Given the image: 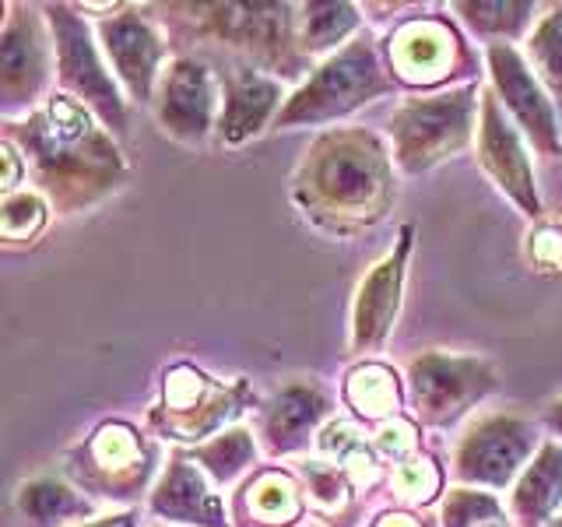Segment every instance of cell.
<instances>
[{
  "label": "cell",
  "instance_id": "obj_13",
  "mask_svg": "<svg viewBox=\"0 0 562 527\" xmlns=\"http://www.w3.org/2000/svg\"><path fill=\"white\" fill-rule=\"evenodd\" d=\"M488 70L492 85H496L499 102L509 110V116L517 120V127L524 137L541 155H562V123L555 116V105L549 92L541 88V81L531 75V67L509 43H492L488 46Z\"/></svg>",
  "mask_w": 562,
  "mask_h": 527
},
{
  "label": "cell",
  "instance_id": "obj_3",
  "mask_svg": "<svg viewBox=\"0 0 562 527\" xmlns=\"http://www.w3.org/2000/svg\"><path fill=\"white\" fill-rule=\"evenodd\" d=\"M394 92V75H386L376 46L369 35L351 40L345 49L330 53V57L313 70L306 85L281 105L278 127H306V123H327L338 120L362 102H373L376 96Z\"/></svg>",
  "mask_w": 562,
  "mask_h": 527
},
{
  "label": "cell",
  "instance_id": "obj_2",
  "mask_svg": "<svg viewBox=\"0 0 562 527\" xmlns=\"http://www.w3.org/2000/svg\"><path fill=\"white\" fill-rule=\"evenodd\" d=\"M295 201L334 233L373 225L394 201L391 155L369 131H330L299 166Z\"/></svg>",
  "mask_w": 562,
  "mask_h": 527
},
{
  "label": "cell",
  "instance_id": "obj_32",
  "mask_svg": "<svg viewBox=\"0 0 562 527\" xmlns=\"http://www.w3.org/2000/svg\"><path fill=\"white\" fill-rule=\"evenodd\" d=\"M303 474H306V482H310V492H313L316 506L334 509V506H341V503H345L351 482H348V474H345L338 464L310 461V464H303Z\"/></svg>",
  "mask_w": 562,
  "mask_h": 527
},
{
  "label": "cell",
  "instance_id": "obj_4",
  "mask_svg": "<svg viewBox=\"0 0 562 527\" xmlns=\"http://www.w3.org/2000/svg\"><path fill=\"white\" fill-rule=\"evenodd\" d=\"M479 88H450L436 96H412L397 105L391 120L394 158L404 172H422L447 155L461 152L474 127V110H479Z\"/></svg>",
  "mask_w": 562,
  "mask_h": 527
},
{
  "label": "cell",
  "instance_id": "obj_10",
  "mask_svg": "<svg viewBox=\"0 0 562 527\" xmlns=\"http://www.w3.org/2000/svg\"><path fill=\"white\" fill-rule=\"evenodd\" d=\"M538 426L520 415H488L471 426L453 457V474L468 485L506 489L535 461Z\"/></svg>",
  "mask_w": 562,
  "mask_h": 527
},
{
  "label": "cell",
  "instance_id": "obj_35",
  "mask_svg": "<svg viewBox=\"0 0 562 527\" xmlns=\"http://www.w3.org/2000/svg\"><path fill=\"white\" fill-rule=\"evenodd\" d=\"M373 527H426V524L412 514H383Z\"/></svg>",
  "mask_w": 562,
  "mask_h": 527
},
{
  "label": "cell",
  "instance_id": "obj_16",
  "mask_svg": "<svg viewBox=\"0 0 562 527\" xmlns=\"http://www.w3.org/2000/svg\"><path fill=\"white\" fill-rule=\"evenodd\" d=\"M99 40L105 49V60L116 70V78L131 92V99L140 105L155 102L158 99L155 81H158V64L166 57V43L148 18H140L131 8L120 11L99 22Z\"/></svg>",
  "mask_w": 562,
  "mask_h": 527
},
{
  "label": "cell",
  "instance_id": "obj_19",
  "mask_svg": "<svg viewBox=\"0 0 562 527\" xmlns=\"http://www.w3.org/2000/svg\"><path fill=\"white\" fill-rule=\"evenodd\" d=\"M151 509L172 524L228 527L225 503L218 500V492H211L204 468L183 453H176L169 468L162 471V479H158V485L151 492Z\"/></svg>",
  "mask_w": 562,
  "mask_h": 527
},
{
  "label": "cell",
  "instance_id": "obj_25",
  "mask_svg": "<svg viewBox=\"0 0 562 527\" xmlns=\"http://www.w3.org/2000/svg\"><path fill=\"white\" fill-rule=\"evenodd\" d=\"M254 457H257V447H254V436L246 429H225L193 450V461H198L207 479L218 485L236 482L239 474L254 464Z\"/></svg>",
  "mask_w": 562,
  "mask_h": 527
},
{
  "label": "cell",
  "instance_id": "obj_7",
  "mask_svg": "<svg viewBox=\"0 0 562 527\" xmlns=\"http://www.w3.org/2000/svg\"><path fill=\"white\" fill-rule=\"evenodd\" d=\"M412 404L426 426H450L471 412L482 397L496 391V369L479 356H447V351H422L408 362Z\"/></svg>",
  "mask_w": 562,
  "mask_h": 527
},
{
  "label": "cell",
  "instance_id": "obj_34",
  "mask_svg": "<svg viewBox=\"0 0 562 527\" xmlns=\"http://www.w3.org/2000/svg\"><path fill=\"white\" fill-rule=\"evenodd\" d=\"M4 166H8L4 190H8V193H14V187H18V152H14L11 141H4Z\"/></svg>",
  "mask_w": 562,
  "mask_h": 527
},
{
  "label": "cell",
  "instance_id": "obj_22",
  "mask_svg": "<svg viewBox=\"0 0 562 527\" xmlns=\"http://www.w3.org/2000/svg\"><path fill=\"white\" fill-rule=\"evenodd\" d=\"M345 401L362 422H391L401 408V383L394 369L380 362H362L348 373L345 380Z\"/></svg>",
  "mask_w": 562,
  "mask_h": 527
},
{
  "label": "cell",
  "instance_id": "obj_23",
  "mask_svg": "<svg viewBox=\"0 0 562 527\" xmlns=\"http://www.w3.org/2000/svg\"><path fill=\"white\" fill-rule=\"evenodd\" d=\"M18 509L35 527H60L67 520L92 514V500L60 479H32L18 489Z\"/></svg>",
  "mask_w": 562,
  "mask_h": 527
},
{
  "label": "cell",
  "instance_id": "obj_21",
  "mask_svg": "<svg viewBox=\"0 0 562 527\" xmlns=\"http://www.w3.org/2000/svg\"><path fill=\"white\" fill-rule=\"evenodd\" d=\"M562 503V444H541L535 461L524 468L509 500V517L517 527H544L555 520Z\"/></svg>",
  "mask_w": 562,
  "mask_h": 527
},
{
  "label": "cell",
  "instance_id": "obj_15",
  "mask_svg": "<svg viewBox=\"0 0 562 527\" xmlns=\"http://www.w3.org/2000/svg\"><path fill=\"white\" fill-rule=\"evenodd\" d=\"M386 53H391L394 81L415 85V88L443 85L450 75H457V67L464 60L461 35H457L443 18H415V22H404L391 35Z\"/></svg>",
  "mask_w": 562,
  "mask_h": 527
},
{
  "label": "cell",
  "instance_id": "obj_5",
  "mask_svg": "<svg viewBox=\"0 0 562 527\" xmlns=\"http://www.w3.org/2000/svg\"><path fill=\"white\" fill-rule=\"evenodd\" d=\"M250 386L246 380L222 383L201 373L198 366H172L162 383V401L151 408V426L180 444H207L225 433L243 408H250Z\"/></svg>",
  "mask_w": 562,
  "mask_h": 527
},
{
  "label": "cell",
  "instance_id": "obj_20",
  "mask_svg": "<svg viewBox=\"0 0 562 527\" xmlns=\"http://www.w3.org/2000/svg\"><path fill=\"white\" fill-rule=\"evenodd\" d=\"M281 102V85L254 67H233L222 75V116L218 137L225 145H243L263 131ZM281 113V110H278ZM278 120V116H274Z\"/></svg>",
  "mask_w": 562,
  "mask_h": 527
},
{
  "label": "cell",
  "instance_id": "obj_12",
  "mask_svg": "<svg viewBox=\"0 0 562 527\" xmlns=\"http://www.w3.org/2000/svg\"><path fill=\"white\" fill-rule=\"evenodd\" d=\"M222 99V78L211 70L207 60L201 57H176L162 70V85H158V123L162 131L176 141L187 145H201L211 134V127H218ZM222 116V113H218Z\"/></svg>",
  "mask_w": 562,
  "mask_h": 527
},
{
  "label": "cell",
  "instance_id": "obj_28",
  "mask_svg": "<svg viewBox=\"0 0 562 527\" xmlns=\"http://www.w3.org/2000/svg\"><path fill=\"white\" fill-rule=\"evenodd\" d=\"M464 22L482 32L492 35V40H514L527 29V22L535 18V4H514V0H496V4H457Z\"/></svg>",
  "mask_w": 562,
  "mask_h": 527
},
{
  "label": "cell",
  "instance_id": "obj_18",
  "mask_svg": "<svg viewBox=\"0 0 562 527\" xmlns=\"http://www.w3.org/2000/svg\"><path fill=\"white\" fill-rule=\"evenodd\" d=\"M330 415V397L316 383L292 380L263 404L260 415V436L268 450L278 453H299L313 444L321 422Z\"/></svg>",
  "mask_w": 562,
  "mask_h": 527
},
{
  "label": "cell",
  "instance_id": "obj_26",
  "mask_svg": "<svg viewBox=\"0 0 562 527\" xmlns=\"http://www.w3.org/2000/svg\"><path fill=\"white\" fill-rule=\"evenodd\" d=\"M356 25L359 14L351 4H306L299 14V46L303 53H324L338 46Z\"/></svg>",
  "mask_w": 562,
  "mask_h": 527
},
{
  "label": "cell",
  "instance_id": "obj_8",
  "mask_svg": "<svg viewBox=\"0 0 562 527\" xmlns=\"http://www.w3.org/2000/svg\"><path fill=\"white\" fill-rule=\"evenodd\" d=\"M155 450L127 422H105L67 453V468L75 482L102 500H134L151 479Z\"/></svg>",
  "mask_w": 562,
  "mask_h": 527
},
{
  "label": "cell",
  "instance_id": "obj_33",
  "mask_svg": "<svg viewBox=\"0 0 562 527\" xmlns=\"http://www.w3.org/2000/svg\"><path fill=\"white\" fill-rule=\"evenodd\" d=\"M376 447L380 453H386L391 461H408V457H415V447H418V439H415V426L412 422H404V418H391V422H383L380 426V436H376Z\"/></svg>",
  "mask_w": 562,
  "mask_h": 527
},
{
  "label": "cell",
  "instance_id": "obj_30",
  "mask_svg": "<svg viewBox=\"0 0 562 527\" xmlns=\"http://www.w3.org/2000/svg\"><path fill=\"white\" fill-rule=\"evenodd\" d=\"M46 222V204L35 193H8L0 208V228L8 239H32Z\"/></svg>",
  "mask_w": 562,
  "mask_h": 527
},
{
  "label": "cell",
  "instance_id": "obj_36",
  "mask_svg": "<svg viewBox=\"0 0 562 527\" xmlns=\"http://www.w3.org/2000/svg\"><path fill=\"white\" fill-rule=\"evenodd\" d=\"M544 426H549L562 439V397L549 404V412H544Z\"/></svg>",
  "mask_w": 562,
  "mask_h": 527
},
{
  "label": "cell",
  "instance_id": "obj_9",
  "mask_svg": "<svg viewBox=\"0 0 562 527\" xmlns=\"http://www.w3.org/2000/svg\"><path fill=\"white\" fill-rule=\"evenodd\" d=\"M207 11V29L254 64L285 78L303 70L299 18L289 4H211Z\"/></svg>",
  "mask_w": 562,
  "mask_h": 527
},
{
  "label": "cell",
  "instance_id": "obj_31",
  "mask_svg": "<svg viewBox=\"0 0 562 527\" xmlns=\"http://www.w3.org/2000/svg\"><path fill=\"white\" fill-rule=\"evenodd\" d=\"M391 482L397 489V496L401 500H408V503H429L436 496V489H439V471L436 464L429 461V457H408V461H401L391 474Z\"/></svg>",
  "mask_w": 562,
  "mask_h": 527
},
{
  "label": "cell",
  "instance_id": "obj_17",
  "mask_svg": "<svg viewBox=\"0 0 562 527\" xmlns=\"http://www.w3.org/2000/svg\"><path fill=\"white\" fill-rule=\"evenodd\" d=\"M412 250V228H401V243L394 254H386L369 278L359 285L356 310H351V351H376L394 327V316L401 306V281L404 260Z\"/></svg>",
  "mask_w": 562,
  "mask_h": 527
},
{
  "label": "cell",
  "instance_id": "obj_37",
  "mask_svg": "<svg viewBox=\"0 0 562 527\" xmlns=\"http://www.w3.org/2000/svg\"><path fill=\"white\" fill-rule=\"evenodd\" d=\"M88 527H134V514H113V517H99Z\"/></svg>",
  "mask_w": 562,
  "mask_h": 527
},
{
  "label": "cell",
  "instance_id": "obj_27",
  "mask_svg": "<svg viewBox=\"0 0 562 527\" xmlns=\"http://www.w3.org/2000/svg\"><path fill=\"white\" fill-rule=\"evenodd\" d=\"M527 53L538 67V81L549 92V99H555V105L562 110V8H552L541 18L538 29L527 40Z\"/></svg>",
  "mask_w": 562,
  "mask_h": 527
},
{
  "label": "cell",
  "instance_id": "obj_29",
  "mask_svg": "<svg viewBox=\"0 0 562 527\" xmlns=\"http://www.w3.org/2000/svg\"><path fill=\"white\" fill-rule=\"evenodd\" d=\"M492 520H503V506L488 492L453 489L443 503V527H485Z\"/></svg>",
  "mask_w": 562,
  "mask_h": 527
},
{
  "label": "cell",
  "instance_id": "obj_1",
  "mask_svg": "<svg viewBox=\"0 0 562 527\" xmlns=\"http://www.w3.org/2000/svg\"><path fill=\"white\" fill-rule=\"evenodd\" d=\"M8 141L25 152L35 183L60 211H81L127 180L113 134L64 92L49 96L25 123H14Z\"/></svg>",
  "mask_w": 562,
  "mask_h": 527
},
{
  "label": "cell",
  "instance_id": "obj_14",
  "mask_svg": "<svg viewBox=\"0 0 562 527\" xmlns=\"http://www.w3.org/2000/svg\"><path fill=\"white\" fill-rule=\"evenodd\" d=\"M479 158L485 172L496 180V187L514 201L527 218L541 215V198L535 187V169L520 131L506 120L503 102L496 92L482 96V120H479Z\"/></svg>",
  "mask_w": 562,
  "mask_h": 527
},
{
  "label": "cell",
  "instance_id": "obj_24",
  "mask_svg": "<svg viewBox=\"0 0 562 527\" xmlns=\"http://www.w3.org/2000/svg\"><path fill=\"white\" fill-rule=\"evenodd\" d=\"M246 506L250 517L263 527H289L303 517V496L299 485L281 471H260L257 479L246 485Z\"/></svg>",
  "mask_w": 562,
  "mask_h": 527
},
{
  "label": "cell",
  "instance_id": "obj_6",
  "mask_svg": "<svg viewBox=\"0 0 562 527\" xmlns=\"http://www.w3.org/2000/svg\"><path fill=\"white\" fill-rule=\"evenodd\" d=\"M43 11L49 18L53 43H57V75L64 96L78 99L88 113L102 120L110 134H123L127 131V105H123L120 88L92 43V29L67 4H46Z\"/></svg>",
  "mask_w": 562,
  "mask_h": 527
},
{
  "label": "cell",
  "instance_id": "obj_11",
  "mask_svg": "<svg viewBox=\"0 0 562 527\" xmlns=\"http://www.w3.org/2000/svg\"><path fill=\"white\" fill-rule=\"evenodd\" d=\"M49 35L35 8H11L0 32V99L4 113L14 116L43 99L53 67Z\"/></svg>",
  "mask_w": 562,
  "mask_h": 527
},
{
  "label": "cell",
  "instance_id": "obj_38",
  "mask_svg": "<svg viewBox=\"0 0 562 527\" xmlns=\"http://www.w3.org/2000/svg\"><path fill=\"white\" fill-rule=\"evenodd\" d=\"M544 527H562V514H559L555 520H549V524H544Z\"/></svg>",
  "mask_w": 562,
  "mask_h": 527
}]
</instances>
